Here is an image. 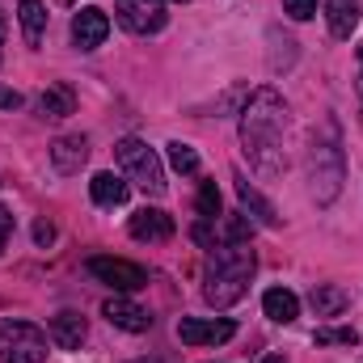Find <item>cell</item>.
Wrapping results in <instances>:
<instances>
[{"label":"cell","mask_w":363,"mask_h":363,"mask_svg":"<svg viewBox=\"0 0 363 363\" xmlns=\"http://www.w3.org/2000/svg\"><path fill=\"white\" fill-rule=\"evenodd\" d=\"M262 363H283V355H267V359H262Z\"/></svg>","instance_id":"obj_28"},{"label":"cell","mask_w":363,"mask_h":363,"mask_svg":"<svg viewBox=\"0 0 363 363\" xmlns=\"http://www.w3.org/2000/svg\"><path fill=\"white\" fill-rule=\"evenodd\" d=\"M233 182H237V194H241V203H245V207H250V211L258 216V224L274 228V224H279V216H274L271 203H267V199H262V194H258V190L250 186V178H245V174H233Z\"/></svg>","instance_id":"obj_20"},{"label":"cell","mask_w":363,"mask_h":363,"mask_svg":"<svg viewBox=\"0 0 363 363\" xmlns=\"http://www.w3.org/2000/svg\"><path fill=\"white\" fill-rule=\"evenodd\" d=\"M0 110H21V93L0 85Z\"/></svg>","instance_id":"obj_26"},{"label":"cell","mask_w":363,"mask_h":363,"mask_svg":"<svg viewBox=\"0 0 363 363\" xmlns=\"http://www.w3.org/2000/svg\"><path fill=\"white\" fill-rule=\"evenodd\" d=\"M283 13L296 21H313L317 17V0H283Z\"/></svg>","instance_id":"obj_24"},{"label":"cell","mask_w":363,"mask_h":363,"mask_svg":"<svg viewBox=\"0 0 363 363\" xmlns=\"http://www.w3.org/2000/svg\"><path fill=\"white\" fill-rule=\"evenodd\" d=\"M89 161V140L85 135H64V140H55L51 144V165H55V174H81V165Z\"/></svg>","instance_id":"obj_11"},{"label":"cell","mask_w":363,"mask_h":363,"mask_svg":"<svg viewBox=\"0 0 363 363\" xmlns=\"http://www.w3.org/2000/svg\"><path fill=\"white\" fill-rule=\"evenodd\" d=\"M178 4H186V0H178Z\"/></svg>","instance_id":"obj_31"},{"label":"cell","mask_w":363,"mask_h":363,"mask_svg":"<svg viewBox=\"0 0 363 363\" xmlns=\"http://www.w3.org/2000/svg\"><path fill=\"white\" fill-rule=\"evenodd\" d=\"M308 169H313V194H317V203H334L338 190H342V148L334 140V127H330V140H313Z\"/></svg>","instance_id":"obj_4"},{"label":"cell","mask_w":363,"mask_h":363,"mask_svg":"<svg viewBox=\"0 0 363 363\" xmlns=\"http://www.w3.org/2000/svg\"><path fill=\"white\" fill-rule=\"evenodd\" d=\"M131 237L135 241H169L174 237V216H165L161 207H140L131 216Z\"/></svg>","instance_id":"obj_12"},{"label":"cell","mask_w":363,"mask_h":363,"mask_svg":"<svg viewBox=\"0 0 363 363\" xmlns=\"http://www.w3.org/2000/svg\"><path fill=\"white\" fill-rule=\"evenodd\" d=\"M89 194L97 207H123L127 203V194H131V186L123 178H114V174H93L89 182Z\"/></svg>","instance_id":"obj_16"},{"label":"cell","mask_w":363,"mask_h":363,"mask_svg":"<svg viewBox=\"0 0 363 363\" xmlns=\"http://www.w3.org/2000/svg\"><path fill=\"white\" fill-rule=\"evenodd\" d=\"M101 317H106L110 325L127 330V334H144V330L152 325L148 308H140V304H135V300H127V296H110V300L101 304Z\"/></svg>","instance_id":"obj_10"},{"label":"cell","mask_w":363,"mask_h":363,"mask_svg":"<svg viewBox=\"0 0 363 363\" xmlns=\"http://www.w3.org/2000/svg\"><path fill=\"white\" fill-rule=\"evenodd\" d=\"M308 304H313L317 317H338V313L351 304V296H347V287H338V283H317L313 296H308Z\"/></svg>","instance_id":"obj_17"},{"label":"cell","mask_w":363,"mask_h":363,"mask_svg":"<svg viewBox=\"0 0 363 363\" xmlns=\"http://www.w3.org/2000/svg\"><path fill=\"white\" fill-rule=\"evenodd\" d=\"M325 21L334 38H351L359 26V0H325Z\"/></svg>","instance_id":"obj_14"},{"label":"cell","mask_w":363,"mask_h":363,"mask_svg":"<svg viewBox=\"0 0 363 363\" xmlns=\"http://www.w3.org/2000/svg\"><path fill=\"white\" fill-rule=\"evenodd\" d=\"M237 334V325L228 321V317H211V321H203V317H182L178 321V338L186 347H216V342H228Z\"/></svg>","instance_id":"obj_8"},{"label":"cell","mask_w":363,"mask_h":363,"mask_svg":"<svg viewBox=\"0 0 363 363\" xmlns=\"http://www.w3.org/2000/svg\"><path fill=\"white\" fill-rule=\"evenodd\" d=\"M89 274L101 279L106 287H114V291H140V287H148V271L135 267V262H123V258H89Z\"/></svg>","instance_id":"obj_7"},{"label":"cell","mask_w":363,"mask_h":363,"mask_svg":"<svg viewBox=\"0 0 363 363\" xmlns=\"http://www.w3.org/2000/svg\"><path fill=\"white\" fill-rule=\"evenodd\" d=\"M114 13H118V26L131 30V34H157L169 21L165 0H118Z\"/></svg>","instance_id":"obj_6"},{"label":"cell","mask_w":363,"mask_h":363,"mask_svg":"<svg viewBox=\"0 0 363 363\" xmlns=\"http://www.w3.org/2000/svg\"><path fill=\"white\" fill-rule=\"evenodd\" d=\"M258 267L250 241H216L207 254V271H203V300L211 308H228L245 296L250 274Z\"/></svg>","instance_id":"obj_2"},{"label":"cell","mask_w":363,"mask_h":363,"mask_svg":"<svg viewBox=\"0 0 363 363\" xmlns=\"http://www.w3.org/2000/svg\"><path fill=\"white\" fill-rule=\"evenodd\" d=\"M140 363H148V359H140Z\"/></svg>","instance_id":"obj_32"},{"label":"cell","mask_w":363,"mask_h":363,"mask_svg":"<svg viewBox=\"0 0 363 363\" xmlns=\"http://www.w3.org/2000/svg\"><path fill=\"white\" fill-rule=\"evenodd\" d=\"M0 359L4 363H43L47 359V334L30 321H0Z\"/></svg>","instance_id":"obj_5"},{"label":"cell","mask_w":363,"mask_h":363,"mask_svg":"<svg viewBox=\"0 0 363 363\" xmlns=\"http://www.w3.org/2000/svg\"><path fill=\"white\" fill-rule=\"evenodd\" d=\"M0 43H4V13H0Z\"/></svg>","instance_id":"obj_29"},{"label":"cell","mask_w":363,"mask_h":363,"mask_svg":"<svg viewBox=\"0 0 363 363\" xmlns=\"http://www.w3.org/2000/svg\"><path fill=\"white\" fill-rule=\"evenodd\" d=\"M85 317L81 313H60V317H51V342L60 347V351H77L81 342H85Z\"/></svg>","instance_id":"obj_13"},{"label":"cell","mask_w":363,"mask_h":363,"mask_svg":"<svg viewBox=\"0 0 363 363\" xmlns=\"http://www.w3.org/2000/svg\"><path fill=\"white\" fill-rule=\"evenodd\" d=\"M17 21H21L26 47H38L43 43V30H47V4L43 0H21L17 4Z\"/></svg>","instance_id":"obj_15"},{"label":"cell","mask_w":363,"mask_h":363,"mask_svg":"<svg viewBox=\"0 0 363 363\" xmlns=\"http://www.w3.org/2000/svg\"><path fill=\"white\" fill-rule=\"evenodd\" d=\"M34 241H38V245H51V241H55V228H51L47 220H38V224H34Z\"/></svg>","instance_id":"obj_27"},{"label":"cell","mask_w":363,"mask_h":363,"mask_svg":"<svg viewBox=\"0 0 363 363\" xmlns=\"http://www.w3.org/2000/svg\"><path fill=\"white\" fill-rule=\"evenodd\" d=\"M114 157H118L123 174L135 182V186H144L148 194H161V190H165V165H161V157H157L144 140H135V135L118 140V144H114Z\"/></svg>","instance_id":"obj_3"},{"label":"cell","mask_w":363,"mask_h":363,"mask_svg":"<svg viewBox=\"0 0 363 363\" xmlns=\"http://www.w3.org/2000/svg\"><path fill=\"white\" fill-rule=\"evenodd\" d=\"M241 144L262 178H283L287 169V106L274 89L250 93L241 110Z\"/></svg>","instance_id":"obj_1"},{"label":"cell","mask_w":363,"mask_h":363,"mask_svg":"<svg viewBox=\"0 0 363 363\" xmlns=\"http://www.w3.org/2000/svg\"><path fill=\"white\" fill-rule=\"evenodd\" d=\"M262 313L279 321V325H287V321H296L300 317V300H296V291H287V287H271L267 296H262Z\"/></svg>","instance_id":"obj_18"},{"label":"cell","mask_w":363,"mask_h":363,"mask_svg":"<svg viewBox=\"0 0 363 363\" xmlns=\"http://www.w3.org/2000/svg\"><path fill=\"white\" fill-rule=\"evenodd\" d=\"M317 342H321V347H330V342H338V347H355L359 334H355V330H317Z\"/></svg>","instance_id":"obj_23"},{"label":"cell","mask_w":363,"mask_h":363,"mask_svg":"<svg viewBox=\"0 0 363 363\" xmlns=\"http://www.w3.org/2000/svg\"><path fill=\"white\" fill-rule=\"evenodd\" d=\"M38 110L47 118H68V114H77V93L68 85H47V93L38 97Z\"/></svg>","instance_id":"obj_19"},{"label":"cell","mask_w":363,"mask_h":363,"mask_svg":"<svg viewBox=\"0 0 363 363\" xmlns=\"http://www.w3.org/2000/svg\"><path fill=\"white\" fill-rule=\"evenodd\" d=\"M359 64H363V47H359ZM359 93H363V81H359Z\"/></svg>","instance_id":"obj_30"},{"label":"cell","mask_w":363,"mask_h":363,"mask_svg":"<svg viewBox=\"0 0 363 363\" xmlns=\"http://www.w3.org/2000/svg\"><path fill=\"white\" fill-rule=\"evenodd\" d=\"M9 233H13V211L0 207V254H4V245H9Z\"/></svg>","instance_id":"obj_25"},{"label":"cell","mask_w":363,"mask_h":363,"mask_svg":"<svg viewBox=\"0 0 363 363\" xmlns=\"http://www.w3.org/2000/svg\"><path fill=\"white\" fill-rule=\"evenodd\" d=\"M106 34H110V17H106V9H81L77 17H72V43L81 47V51H93V47H101L106 43Z\"/></svg>","instance_id":"obj_9"},{"label":"cell","mask_w":363,"mask_h":363,"mask_svg":"<svg viewBox=\"0 0 363 363\" xmlns=\"http://www.w3.org/2000/svg\"><path fill=\"white\" fill-rule=\"evenodd\" d=\"M169 165H174L178 174H199V152H194L190 144L174 140V144H169Z\"/></svg>","instance_id":"obj_21"},{"label":"cell","mask_w":363,"mask_h":363,"mask_svg":"<svg viewBox=\"0 0 363 363\" xmlns=\"http://www.w3.org/2000/svg\"><path fill=\"white\" fill-rule=\"evenodd\" d=\"M199 216L203 220H220V190H216V182L199 186Z\"/></svg>","instance_id":"obj_22"}]
</instances>
